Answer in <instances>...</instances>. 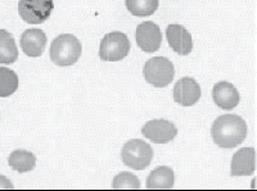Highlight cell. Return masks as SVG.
Masks as SVG:
<instances>
[{"instance_id": "cell-1", "label": "cell", "mask_w": 257, "mask_h": 191, "mask_svg": "<svg viewBox=\"0 0 257 191\" xmlns=\"http://www.w3.org/2000/svg\"><path fill=\"white\" fill-rule=\"evenodd\" d=\"M248 127L242 117L237 114H224L217 117L211 127L213 142L224 149L235 148L247 137Z\"/></svg>"}, {"instance_id": "cell-2", "label": "cell", "mask_w": 257, "mask_h": 191, "mask_svg": "<svg viewBox=\"0 0 257 191\" xmlns=\"http://www.w3.org/2000/svg\"><path fill=\"white\" fill-rule=\"evenodd\" d=\"M82 45L76 36L62 34L52 41L50 59L59 67H68L76 63L81 57Z\"/></svg>"}, {"instance_id": "cell-3", "label": "cell", "mask_w": 257, "mask_h": 191, "mask_svg": "<svg viewBox=\"0 0 257 191\" xmlns=\"http://www.w3.org/2000/svg\"><path fill=\"white\" fill-rule=\"evenodd\" d=\"M146 81L155 87H166L175 77V67L173 62L165 57H155L146 62L143 68Z\"/></svg>"}, {"instance_id": "cell-4", "label": "cell", "mask_w": 257, "mask_h": 191, "mask_svg": "<svg viewBox=\"0 0 257 191\" xmlns=\"http://www.w3.org/2000/svg\"><path fill=\"white\" fill-rule=\"evenodd\" d=\"M121 159L123 164L135 171L146 169L153 159V149L149 144L141 139H133L123 145L121 150Z\"/></svg>"}, {"instance_id": "cell-5", "label": "cell", "mask_w": 257, "mask_h": 191, "mask_svg": "<svg viewBox=\"0 0 257 191\" xmlns=\"http://www.w3.org/2000/svg\"><path fill=\"white\" fill-rule=\"evenodd\" d=\"M130 48V41L123 32H109L100 41L99 58L104 62L121 61L128 54Z\"/></svg>"}, {"instance_id": "cell-6", "label": "cell", "mask_w": 257, "mask_h": 191, "mask_svg": "<svg viewBox=\"0 0 257 191\" xmlns=\"http://www.w3.org/2000/svg\"><path fill=\"white\" fill-rule=\"evenodd\" d=\"M54 9L53 0H20L18 13L20 17L30 25H41L49 20Z\"/></svg>"}, {"instance_id": "cell-7", "label": "cell", "mask_w": 257, "mask_h": 191, "mask_svg": "<svg viewBox=\"0 0 257 191\" xmlns=\"http://www.w3.org/2000/svg\"><path fill=\"white\" fill-rule=\"evenodd\" d=\"M142 135L155 144H167L175 139L178 128L175 123L167 119H153L142 127Z\"/></svg>"}, {"instance_id": "cell-8", "label": "cell", "mask_w": 257, "mask_h": 191, "mask_svg": "<svg viewBox=\"0 0 257 191\" xmlns=\"http://www.w3.org/2000/svg\"><path fill=\"white\" fill-rule=\"evenodd\" d=\"M135 38L138 47L146 53L157 52L162 44V32L160 26L151 21L143 22L137 27Z\"/></svg>"}, {"instance_id": "cell-9", "label": "cell", "mask_w": 257, "mask_h": 191, "mask_svg": "<svg viewBox=\"0 0 257 191\" xmlns=\"http://www.w3.org/2000/svg\"><path fill=\"white\" fill-rule=\"evenodd\" d=\"M201 86L192 77H183L174 87V100L181 107H192L201 99Z\"/></svg>"}, {"instance_id": "cell-10", "label": "cell", "mask_w": 257, "mask_h": 191, "mask_svg": "<svg viewBox=\"0 0 257 191\" xmlns=\"http://www.w3.org/2000/svg\"><path fill=\"white\" fill-rule=\"evenodd\" d=\"M166 38L170 48L179 55H188L193 50V40L190 32L181 25H169Z\"/></svg>"}, {"instance_id": "cell-11", "label": "cell", "mask_w": 257, "mask_h": 191, "mask_svg": "<svg viewBox=\"0 0 257 191\" xmlns=\"http://www.w3.org/2000/svg\"><path fill=\"white\" fill-rule=\"evenodd\" d=\"M47 35L39 29H29L21 35V49L27 57L38 58L47 47Z\"/></svg>"}, {"instance_id": "cell-12", "label": "cell", "mask_w": 257, "mask_h": 191, "mask_svg": "<svg viewBox=\"0 0 257 191\" xmlns=\"http://www.w3.org/2000/svg\"><path fill=\"white\" fill-rule=\"evenodd\" d=\"M212 99L215 104L224 110H231L239 104L240 96L237 87L226 81L217 82L212 89Z\"/></svg>"}, {"instance_id": "cell-13", "label": "cell", "mask_w": 257, "mask_h": 191, "mask_svg": "<svg viewBox=\"0 0 257 191\" xmlns=\"http://www.w3.org/2000/svg\"><path fill=\"white\" fill-rule=\"evenodd\" d=\"M256 169V155L253 148H242L231 158V176H249Z\"/></svg>"}, {"instance_id": "cell-14", "label": "cell", "mask_w": 257, "mask_h": 191, "mask_svg": "<svg viewBox=\"0 0 257 191\" xmlns=\"http://www.w3.org/2000/svg\"><path fill=\"white\" fill-rule=\"evenodd\" d=\"M175 183V173L170 167L161 165L153 169L147 178L146 187L149 190H170Z\"/></svg>"}, {"instance_id": "cell-15", "label": "cell", "mask_w": 257, "mask_h": 191, "mask_svg": "<svg viewBox=\"0 0 257 191\" xmlns=\"http://www.w3.org/2000/svg\"><path fill=\"white\" fill-rule=\"evenodd\" d=\"M8 164L18 173H26L35 168L36 156L31 151L18 149L9 155Z\"/></svg>"}, {"instance_id": "cell-16", "label": "cell", "mask_w": 257, "mask_h": 191, "mask_svg": "<svg viewBox=\"0 0 257 191\" xmlns=\"http://www.w3.org/2000/svg\"><path fill=\"white\" fill-rule=\"evenodd\" d=\"M17 58L18 49L15 38L6 30H0V63L12 64Z\"/></svg>"}, {"instance_id": "cell-17", "label": "cell", "mask_w": 257, "mask_h": 191, "mask_svg": "<svg viewBox=\"0 0 257 191\" xmlns=\"http://www.w3.org/2000/svg\"><path fill=\"white\" fill-rule=\"evenodd\" d=\"M18 89V76L7 67H0V98L13 95Z\"/></svg>"}, {"instance_id": "cell-18", "label": "cell", "mask_w": 257, "mask_h": 191, "mask_svg": "<svg viewBox=\"0 0 257 191\" xmlns=\"http://www.w3.org/2000/svg\"><path fill=\"white\" fill-rule=\"evenodd\" d=\"M158 0H126V8L135 17H148L158 9Z\"/></svg>"}, {"instance_id": "cell-19", "label": "cell", "mask_w": 257, "mask_h": 191, "mask_svg": "<svg viewBox=\"0 0 257 191\" xmlns=\"http://www.w3.org/2000/svg\"><path fill=\"white\" fill-rule=\"evenodd\" d=\"M113 190H138L141 188V181L132 172H121L112 181Z\"/></svg>"}, {"instance_id": "cell-20", "label": "cell", "mask_w": 257, "mask_h": 191, "mask_svg": "<svg viewBox=\"0 0 257 191\" xmlns=\"http://www.w3.org/2000/svg\"><path fill=\"white\" fill-rule=\"evenodd\" d=\"M13 183L6 176L0 174V190H12Z\"/></svg>"}]
</instances>
